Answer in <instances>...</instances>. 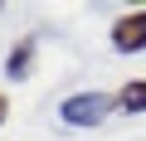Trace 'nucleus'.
Listing matches in <instances>:
<instances>
[{
	"mask_svg": "<svg viewBox=\"0 0 146 141\" xmlns=\"http://www.w3.org/2000/svg\"><path fill=\"white\" fill-rule=\"evenodd\" d=\"M112 112H117V93H73L58 102L63 126H102Z\"/></svg>",
	"mask_w": 146,
	"mask_h": 141,
	"instance_id": "f257e3e1",
	"label": "nucleus"
},
{
	"mask_svg": "<svg viewBox=\"0 0 146 141\" xmlns=\"http://www.w3.org/2000/svg\"><path fill=\"white\" fill-rule=\"evenodd\" d=\"M112 49L117 54H141L146 49V10H131L112 24Z\"/></svg>",
	"mask_w": 146,
	"mask_h": 141,
	"instance_id": "f03ea898",
	"label": "nucleus"
},
{
	"mask_svg": "<svg viewBox=\"0 0 146 141\" xmlns=\"http://www.w3.org/2000/svg\"><path fill=\"white\" fill-rule=\"evenodd\" d=\"M34 49H39V39H34V34H25V39L10 49V58H5V78H15V83H25V78H29V68H34Z\"/></svg>",
	"mask_w": 146,
	"mask_h": 141,
	"instance_id": "7ed1b4c3",
	"label": "nucleus"
},
{
	"mask_svg": "<svg viewBox=\"0 0 146 141\" xmlns=\"http://www.w3.org/2000/svg\"><path fill=\"white\" fill-rule=\"evenodd\" d=\"M117 112H146V78H131L127 88H117Z\"/></svg>",
	"mask_w": 146,
	"mask_h": 141,
	"instance_id": "20e7f679",
	"label": "nucleus"
},
{
	"mask_svg": "<svg viewBox=\"0 0 146 141\" xmlns=\"http://www.w3.org/2000/svg\"><path fill=\"white\" fill-rule=\"evenodd\" d=\"M5 112H10V102H5V93H0V126H5Z\"/></svg>",
	"mask_w": 146,
	"mask_h": 141,
	"instance_id": "39448f33",
	"label": "nucleus"
}]
</instances>
